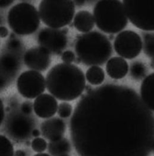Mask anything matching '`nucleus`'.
<instances>
[{"mask_svg": "<svg viewBox=\"0 0 154 156\" xmlns=\"http://www.w3.org/2000/svg\"><path fill=\"white\" fill-rule=\"evenodd\" d=\"M142 38L144 53L148 57L154 59V32L143 34Z\"/></svg>", "mask_w": 154, "mask_h": 156, "instance_id": "19", "label": "nucleus"}, {"mask_svg": "<svg viewBox=\"0 0 154 156\" xmlns=\"http://www.w3.org/2000/svg\"><path fill=\"white\" fill-rule=\"evenodd\" d=\"M19 44V42L16 41V40H12L11 42V47L15 48V47L18 46V44Z\"/></svg>", "mask_w": 154, "mask_h": 156, "instance_id": "31", "label": "nucleus"}, {"mask_svg": "<svg viewBox=\"0 0 154 156\" xmlns=\"http://www.w3.org/2000/svg\"><path fill=\"white\" fill-rule=\"evenodd\" d=\"M94 17L89 12L81 10L74 17L73 26L78 31L83 33L89 32L95 26Z\"/></svg>", "mask_w": 154, "mask_h": 156, "instance_id": "16", "label": "nucleus"}, {"mask_svg": "<svg viewBox=\"0 0 154 156\" xmlns=\"http://www.w3.org/2000/svg\"><path fill=\"white\" fill-rule=\"evenodd\" d=\"M46 80L40 73L29 70L22 73L17 80L18 92L28 99L36 98L44 93Z\"/></svg>", "mask_w": 154, "mask_h": 156, "instance_id": "8", "label": "nucleus"}, {"mask_svg": "<svg viewBox=\"0 0 154 156\" xmlns=\"http://www.w3.org/2000/svg\"><path fill=\"white\" fill-rule=\"evenodd\" d=\"M75 62L76 63V64H79V63H81L82 62H81L80 59L79 58H76V59H75Z\"/></svg>", "mask_w": 154, "mask_h": 156, "instance_id": "35", "label": "nucleus"}, {"mask_svg": "<svg viewBox=\"0 0 154 156\" xmlns=\"http://www.w3.org/2000/svg\"><path fill=\"white\" fill-rule=\"evenodd\" d=\"M38 42L41 47L45 48L50 53H60L65 47L67 39L62 32L53 28H45L40 32Z\"/></svg>", "mask_w": 154, "mask_h": 156, "instance_id": "10", "label": "nucleus"}, {"mask_svg": "<svg viewBox=\"0 0 154 156\" xmlns=\"http://www.w3.org/2000/svg\"><path fill=\"white\" fill-rule=\"evenodd\" d=\"M150 66H151V67L154 69V59H152V60H151V63H150Z\"/></svg>", "mask_w": 154, "mask_h": 156, "instance_id": "34", "label": "nucleus"}, {"mask_svg": "<svg viewBox=\"0 0 154 156\" xmlns=\"http://www.w3.org/2000/svg\"><path fill=\"white\" fill-rule=\"evenodd\" d=\"M48 150L51 156H67L72 150L70 141L62 138L58 140L50 141L48 145Z\"/></svg>", "mask_w": 154, "mask_h": 156, "instance_id": "17", "label": "nucleus"}, {"mask_svg": "<svg viewBox=\"0 0 154 156\" xmlns=\"http://www.w3.org/2000/svg\"><path fill=\"white\" fill-rule=\"evenodd\" d=\"M0 34L1 38H5L8 35V30L4 27H1L0 28Z\"/></svg>", "mask_w": 154, "mask_h": 156, "instance_id": "26", "label": "nucleus"}, {"mask_svg": "<svg viewBox=\"0 0 154 156\" xmlns=\"http://www.w3.org/2000/svg\"><path fill=\"white\" fill-rule=\"evenodd\" d=\"M58 108L55 98L49 94H42L35 99L33 103L35 114L42 119L51 118L57 112Z\"/></svg>", "mask_w": 154, "mask_h": 156, "instance_id": "12", "label": "nucleus"}, {"mask_svg": "<svg viewBox=\"0 0 154 156\" xmlns=\"http://www.w3.org/2000/svg\"><path fill=\"white\" fill-rule=\"evenodd\" d=\"M14 148L10 140L5 136H0V156H14Z\"/></svg>", "mask_w": 154, "mask_h": 156, "instance_id": "21", "label": "nucleus"}, {"mask_svg": "<svg viewBox=\"0 0 154 156\" xmlns=\"http://www.w3.org/2000/svg\"><path fill=\"white\" fill-rule=\"evenodd\" d=\"M40 16L36 7L29 3L20 2L9 10L7 22L10 28L18 35H30L40 24Z\"/></svg>", "mask_w": 154, "mask_h": 156, "instance_id": "6", "label": "nucleus"}, {"mask_svg": "<svg viewBox=\"0 0 154 156\" xmlns=\"http://www.w3.org/2000/svg\"><path fill=\"white\" fill-rule=\"evenodd\" d=\"M140 96L147 108L154 111V73L143 80L140 86Z\"/></svg>", "mask_w": 154, "mask_h": 156, "instance_id": "15", "label": "nucleus"}, {"mask_svg": "<svg viewBox=\"0 0 154 156\" xmlns=\"http://www.w3.org/2000/svg\"><path fill=\"white\" fill-rule=\"evenodd\" d=\"M86 78L92 85H99L105 79V73L102 68L98 66L90 67L86 73Z\"/></svg>", "mask_w": 154, "mask_h": 156, "instance_id": "18", "label": "nucleus"}, {"mask_svg": "<svg viewBox=\"0 0 154 156\" xmlns=\"http://www.w3.org/2000/svg\"><path fill=\"white\" fill-rule=\"evenodd\" d=\"M114 47L116 53L124 59H132L137 57L143 48V41L136 32L126 30L115 38Z\"/></svg>", "mask_w": 154, "mask_h": 156, "instance_id": "9", "label": "nucleus"}, {"mask_svg": "<svg viewBox=\"0 0 154 156\" xmlns=\"http://www.w3.org/2000/svg\"><path fill=\"white\" fill-rule=\"evenodd\" d=\"M6 111H10V108H9V107H7V108H6Z\"/></svg>", "mask_w": 154, "mask_h": 156, "instance_id": "37", "label": "nucleus"}, {"mask_svg": "<svg viewBox=\"0 0 154 156\" xmlns=\"http://www.w3.org/2000/svg\"><path fill=\"white\" fill-rule=\"evenodd\" d=\"M75 51L82 62L92 66L108 62L112 53V47L106 35L92 31L79 36L76 42Z\"/></svg>", "mask_w": 154, "mask_h": 156, "instance_id": "3", "label": "nucleus"}, {"mask_svg": "<svg viewBox=\"0 0 154 156\" xmlns=\"http://www.w3.org/2000/svg\"><path fill=\"white\" fill-rule=\"evenodd\" d=\"M13 2V1L10 0H1L0 1V5L1 7H6L9 6Z\"/></svg>", "mask_w": 154, "mask_h": 156, "instance_id": "27", "label": "nucleus"}, {"mask_svg": "<svg viewBox=\"0 0 154 156\" xmlns=\"http://www.w3.org/2000/svg\"><path fill=\"white\" fill-rule=\"evenodd\" d=\"M62 31L64 34H66L67 32H68V29L67 28H63V30H62Z\"/></svg>", "mask_w": 154, "mask_h": 156, "instance_id": "36", "label": "nucleus"}, {"mask_svg": "<svg viewBox=\"0 0 154 156\" xmlns=\"http://www.w3.org/2000/svg\"><path fill=\"white\" fill-rule=\"evenodd\" d=\"M152 150H153V151L154 152V144H153V145H152Z\"/></svg>", "mask_w": 154, "mask_h": 156, "instance_id": "38", "label": "nucleus"}, {"mask_svg": "<svg viewBox=\"0 0 154 156\" xmlns=\"http://www.w3.org/2000/svg\"><path fill=\"white\" fill-rule=\"evenodd\" d=\"M48 91L60 101H72L79 98L86 88V79L82 70L73 64L60 63L47 73Z\"/></svg>", "mask_w": 154, "mask_h": 156, "instance_id": "2", "label": "nucleus"}, {"mask_svg": "<svg viewBox=\"0 0 154 156\" xmlns=\"http://www.w3.org/2000/svg\"><path fill=\"white\" fill-rule=\"evenodd\" d=\"M40 134H41V133H40L39 130L38 129H33L32 131V135L35 138H38V136L40 135Z\"/></svg>", "mask_w": 154, "mask_h": 156, "instance_id": "30", "label": "nucleus"}, {"mask_svg": "<svg viewBox=\"0 0 154 156\" xmlns=\"http://www.w3.org/2000/svg\"><path fill=\"white\" fill-rule=\"evenodd\" d=\"M42 22L53 29L70 25L74 17L75 5L71 0H42L39 4Z\"/></svg>", "mask_w": 154, "mask_h": 156, "instance_id": "5", "label": "nucleus"}, {"mask_svg": "<svg viewBox=\"0 0 154 156\" xmlns=\"http://www.w3.org/2000/svg\"><path fill=\"white\" fill-rule=\"evenodd\" d=\"M42 136L50 141L58 140L62 138L65 131V125L62 119L54 117L44 121L41 126Z\"/></svg>", "mask_w": 154, "mask_h": 156, "instance_id": "13", "label": "nucleus"}, {"mask_svg": "<svg viewBox=\"0 0 154 156\" xmlns=\"http://www.w3.org/2000/svg\"><path fill=\"white\" fill-rule=\"evenodd\" d=\"M34 156H51V155H49L48 154H46V153H38V154H36L35 155H34Z\"/></svg>", "mask_w": 154, "mask_h": 156, "instance_id": "32", "label": "nucleus"}, {"mask_svg": "<svg viewBox=\"0 0 154 156\" xmlns=\"http://www.w3.org/2000/svg\"><path fill=\"white\" fill-rule=\"evenodd\" d=\"M21 109L23 114H30L32 111V104L30 102H25L22 105Z\"/></svg>", "mask_w": 154, "mask_h": 156, "instance_id": "25", "label": "nucleus"}, {"mask_svg": "<svg viewBox=\"0 0 154 156\" xmlns=\"http://www.w3.org/2000/svg\"><path fill=\"white\" fill-rule=\"evenodd\" d=\"M147 67L143 63L136 61L133 63L130 66V76L136 80L145 79L147 76Z\"/></svg>", "mask_w": 154, "mask_h": 156, "instance_id": "20", "label": "nucleus"}, {"mask_svg": "<svg viewBox=\"0 0 154 156\" xmlns=\"http://www.w3.org/2000/svg\"><path fill=\"white\" fill-rule=\"evenodd\" d=\"M71 130L79 156H146L154 143V117L144 104L108 117L76 116Z\"/></svg>", "mask_w": 154, "mask_h": 156, "instance_id": "1", "label": "nucleus"}, {"mask_svg": "<svg viewBox=\"0 0 154 156\" xmlns=\"http://www.w3.org/2000/svg\"><path fill=\"white\" fill-rule=\"evenodd\" d=\"M93 17L97 27L109 34L122 31L128 23L123 3L119 0L98 1L93 9Z\"/></svg>", "mask_w": 154, "mask_h": 156, "instance_id": "4", "label": "nucleus"}, {"mask_svg": "<svg viewBox=\"0 0 154 156\" xmlns=\"http://www.w3.org/2000/svg\"><path fill=\"white\" fill-rule=\"evenodd\" d=\"M0 103H1V120H0V123L1 124L2 121L4 120V105H3V104H2V101L1 100L0 101Z\"/></svg>", "mask_w": 154, "mask_h": 156, "instance_id": "28", "label": "nucleus"}, {"mask_svg": "<svg viewBox=\"0 0 154 156\" xmlns=\"http://www.w3.org/2000/svg\"><path fill=\"white\" fill-rule=\"evenodd\" d=\"M124 9L130 22L145 31H154V1L124 0Z\"/></svg>", "mask_w": 154, "mask_h": 156, "instance_id": "7", "label": "nucleus"}, {"mask_svg": "<svg viewBox=\"0 0 154 156\" xmlns=\"http://www.w3.org/2000/svg\"><path fill=\"white\" fill-rule=\"evenodd\" d=\"M106 71L111 78L119 80L124 78L129 71V65L122 57H113L106 65Z\"/></svg>", "mask_w": 154, "mask_h": 156, "instance_id": "14", "label": "nucleus"}, {"mask_svg": "<svg viewBox=\"0 0 154 156\" xmlns=\"http://www.w3.org/2000/svg\"><path fill=\"white\" fill-rule=\"evenodd\" d=\"M31 147L32 150L38 153H41L46 150L47 148V143L46 140L42 138H35L32 141Z\"/></svg>", "mask_w": 154, "mask_h": 156, "instance_id": "22", "label": "nucleus"}, {"mask_svg": "<svg viewBox=\"0 0 154 156\" xmlns=\"http://www.w3.org/2000/svg\"><path fill=\"white\" fill-rule=\"evenodd\" d=\"M62 61L65 63L70 64L75 62L76 59L75 53L70 50H67L63 52L62 56Z\"/></svg>", "mask_w": 154, "mask_h": 156, "instance_id": "24", "label": "nucleus"}, {"mask_svg": "<svg viewBox=\"0 0 154 156\" xmlns=\"http://www.w3.org/2000/svg\"><path fill=\"white\" fill-rule=\"evenodd\" d=\"M72 111V106L69 103L64 102L59 105L57 113L60 117L65 119L69 117L71 115Z\"/></svg>", "mask_w": 154, "mask_h": 156, "instance_id": "23", "label": "nucleus"}, {"mask_svg": "<svg viewBox=\"0 0 154 156\" xmlns=\"http://www.w3.org/2000/svg\"><path fill=\"white\" fill-rule=\"evenodd\" d=\"M69 156V155H67V156Z\"/></svg>", "mask_w": 154, "mask_h": 156, "instance_id": "39", "label": "nucleus"}, {"mask_svg": "<svg viewBox=\"0 0 154 156\" xmlns=\"http://www.w3.org/2000/svg\"><path fill=\"white\" fill-rule=\"evenodd\" d=\"M114 35H113V34H109V37H108L109 40V41H111V40H114Z\"/></svg>", "mask_w": 154, "mask_h": 156, "instance_id": "33", "label": "nucleus"}, {"mask_svg": "<svg viewBox=\"0 0 154 156\" xmlns=\"http://www.w3.org/2000/svg\"><path fill=\"white\" fill-rule=\"evenodd\" d=\"M24 62L28 68L33 71H45L51 63L49 53L43 47L31 48L24 55Z\"/></svg>", "mask_w": 154, "mask_h": 156, "instance_id": "11", "label": "nucleus"}, {"mask_svg": "<svg viewBox=\"0 0 154 156\" xmlns=\"http://www.w3.org/2000/svg\"><path fill=\"white\" fill-rule=\"evenodd\" d=\"M14 156H26V153L22 150H18L15 151Z\"/></svg>", "mask_w": 154, "mask_h": 156, "instance_id": "29", "label": "nucleus"}]
</instances>
